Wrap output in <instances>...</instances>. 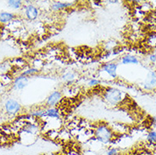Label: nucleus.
I'll return each instance as SVG.
<instances>
[{"instance_id": "obj_1", "label": "nucleus", "mask_w": 156, "mask_h": 155, "mask_svg": "<svg viewBox=\"0 0 156 155\" xmlns=\"http://www.w3.org/2000/svg\"><path fill=\"white\" fill-rule=\"evenodd\" d=\"M94 136L99 143L108 145L113 140L114 132L108 125L98 124L94 129Z\"/></svg>"}, {"instance_id": "obj_2", "label": "nucleus", "mask_w": 156, "mask_h": 155, "mask_svg": "<svg viewBox=\"0 0 156 155\" xmlns=\"http://www.w3.org/2000/svg\"><path fill=\"white\" fill-rule=\"evenodd\" d=\"M103 97L107 104L110 106H116L121 104L126 98V93L116 87H108L106 88Z\"/></svg>"}, {"instance_id": "obj_3", "label": "nucleus", "mask_w": 156, "mask_h": 155, "mask_svg": "<svg viewBox=\"0 0 156 155\" xmlns=\"http://www.w3.org/2000/svg\"><path fill=\"white\" fill-rule=\"evenodd\" d=\"M22 11H23L24 16L29 20H35L38 18L40 15V10L39 9L33 4H24L22 7Z\"/></svg>"}, {"instance_id": "obj_4", "label": "nucleus", "mask_w": 156, "mask_h": 155, "mask_svg": "<svg viewBox=\"0 0 156 155\" xmlns=\"http://www.w3.org/2000/svg\"><path fill=\"white\" fill-rule=\"evenodd\" d=\"M118 66H119V63L115 62V61L105 63L102 65L100 71L107 74L111 79H116L117 76H118V74H117Z\"/></svg>"}, {"instance_id": "obj_5", "label": "nucleus", "mask_w": 156, "mask_h": 155, "mask_svg": "<svg viewBox=\"0 0 156 155\" xmlns=\"http://www.w3.org/2000/svg\"><path fill=\"white\" fill-rule=\"evenodd\" d=\"M4 109L9 115H16L19 114L21 109V105L16 99L9 98L4 103Z\"/></svg>"}, {"instance_id": "obj_6", "label": "nucleus", "mask_w": 156, "mask_h": 155, "mask_svg": "<svg viewBox=\"0 0 156 155\" xmlns=\"http://www.w3.org/2000/svg\"><path fill=\"white\" fill-rule=\"evenodd\" d=\"M62 93L60 91L55 90L48 96L47 99H46V105L48 108H53L55 107L56 105L60 103V101L62 100Z\"/></svg>"}, {"instance_id": "obj_7", "label": "nucleus", "mask_w": 156, "mask_h": 155, "mask_svg": "<svg viewBox=\"0 0 156 155\" xmlns=\"http://www.w3.org/2000/svg\"><path fill=\"white\" fill-rule=\"evenodd\" d=\"M143 86L145 90H152L156 87V71L150 70L147 74V77L144 82L143 83Z\"/></svg>"}, {"instance_id": "obj_8", "label": "nucleus", "mask_w": 156, "mask_h": 155, "mask_svg": "<svg viewBox=\"0 0 156 155\" xmlns=\"http://www.w3.org/2000/svg\"><path fill=\"white\" fill-rule=\"evenodd\" d=\"M28 82H29V79L27 76H25L22 75L18 76L15 77L13 81V88L16 91H21L28 85Z\"/></svg>"}, {"instance_id": "obj_9", "label": "nucleus", "mask_w": 156, "mask_h": 155, "mask_svg": "<svg viewBox=\"0 0 156 155\" xmlns=\"http://www.w3.org/2000/svg\"><path fill=\"white\" fill-rule=\"evenodd\" d=\"M40 131L39 125L33 122H27V124L24 125V127L21 129V132L24 134H27V135H37L38 132Z\"/></svg>"}, {"instance_id": "obj_10", "label": "nucleus", "mask_w": 156, "mask_h": 155, "mask_svg": "<svg viewBox=\"0 0 156 155\" xmlns=\"http://www.w3.org/2000/svg\"><path fill=\"white\" fill-rule=\"evenodd\" d=\"M74 3L73 2H61V1H56L51 4V10L54 12H58L66 9L73 6Z\"/></svg>"}, {"instance_id": "obj_11", "label": "nucleus", "mask_w": 156, "mask_h": 155, "mask_svg": "<svg viewBox=\"0 0 156 155\" xmlns=\"http://www.w3.org/2000/svg\"><path fill=\"white\" fill-rule=\"evenodd\" d=\"M44 118H49L52 120H58L60 118V113L57 108H47L44 112Z\"/></svg>"}, {"instance_id": "obj_12", "label": "nucleus", "mask_w": 156, "mask_h": 155, "mask_svg": "<svg viewBox=\"0 0 156 155\" xmlns=\"http://www.w3.org/2000/svg\"><path fill=\"white\" fill-rule=\"evenodd\" d=\"M121 63L122 65H138L139 59L135 55H126L121 57Z\"/></svg>"}, {"instance_id": "obj_13", "label": "nucleus", "mask_w": 156, "mask_h": 155, "mask_svg": "<svg viewBox=\"0 0 156 155\" xmlns=\"http://www.w3.org/2000/svg\"><path fill=\"white\" fill-rule=\"evenodd\" d=\"M16 19V15L10 12L3 11L0 13V23L8 24Z\"/></svg>"}, {"instance_id": "obj_14", "label": "nucleus", "mask_w": 156, "mask_h": 155, "mask_svg": "<svg viewBox=\"0 0 156 155\" xmlns=\"http://www.w3.org/2000/svg\"><path fill=\"white\" fill-rule=\"evenodd\" d=\"M76 78H77V76L74 71H67L61 76V80L63 82L69 83V84L74 82L76 80Z\"/></svg>"}, {"instance_id": "obj_15", "label": "nucleus", "mask_w": 156, "mask_h": 155, "mask_svg": "<svg viewBox=\"0 0 156 155\" xmlns=\"http://www.w3.org/2000/svg\"><path fill=\"white\" fill-rule=\"evenodd\" d=\"M11 63L10 60H5L4 62L0 63V75H5L9 74V71H11Z\"/></svg>"}, {"instance_id": "obj_16", "label": "nucleus", "mask_w": 156, "mask_h": 155, "mask_svg": "<svg viewBox=\"0 0 156 155\" xmlns=\"http://www.w3.org/2000/svg\"><path fill=\"white\" fill-rule=\"evenodd\" d=\"M10 63H11V65L16 67V68H18V69H20V68H23L24 66L26 65V60L24 59L23 58H20V57H16V58H12L10 60Z\"/></svg>"}, {"instance_id": "obj_17", "label": "nucleus", "mask_w": 156, "mask_h": 155, "mask_svg": "<svg viewBox=\"0 0 156 155\" xmlns=\"http://www.w3.org/2000/svg\"><path fill=\"white\" fill-rule=\"evenodd\" d=\"M9 7L13 9H22L24 5V3L20 0H9L7 2Z\"/></svg>"}, {"instance_id": "obj_18", "label": "nucleus", "mask_w": 156, "mask_h": 155, "mask_svg": "<svg viewBox=\"0 0 156 155\" xmlns=\"http://www.w3.org/2000/svg\"><path fill=\"white\" fill-rule=\"evenodd\" d=\"M40 72V70L39 68H37V67H31V68H28L27 70H24L22 72H21V75L22 76H33L35 74H37Z\"/></svg>"}, {"instance_id": "obj_19", "label": "nucleus", "mask_w": 156, "mask_h": 155, "mask_svg": "<svg viewBox=\"0 0 156 155\" xmlns=\"http://www.w3.org/2000/svg\"><path fill=\"white\" fill-rule=\"evenodd\" d=\"M147 141L151 144H156V132L155 131H150L147 134Z\"/></svg>"}, {"instance_id": "obj_20", "label": "nucleus", "mask_w": 156, "mask_h": 155, "mask_svg": "<svg viewBox=\"0 0 156 155\" xmlns=\"http://www.w3.org/2000/svg\"><path fill=\"white\" fill-rule=\"evenodd\" d=\"M120 154V150L119 148L114 147H110L109 148H107L105 153H104V155H119Z\"/></svg>"}, {"instance_id": "obj_21", "label": "nucleus", "mask_w": 156, "mask_h": 155, "mask_svg": "<svg viewBox=\"0 0 156 155\" xmlns=\"http://www.w3.org/2000/svg\"><path fill=\"white\" fill-rule=\"evenodd\" d=\"M12 81H14L11 78V76H9V74H5V75H0V82L3 83L4 85H7L9 83H10Z\"/></svg>"}, {"instance_id": "obj_22", "label": "nucleus", "mask_w": 156, "mask_h": 155, "mask_svg": "<svg viewBox=\"0 0 156 155\" xmlns=\"http://www.w3.org/2000/svg\"><path fill=\"white\" fill-rule=\"evenodd\" d=\"M101 83V81L99 80V79H96V78H91L88 80V82H87V86H89V87H94V86H98L99 84Z\"/></svg>"}, {"instance_id": "obj_23", "label": "nucleus", "mask_w": 156, "mask_h": 155, "mask_svg": "<svg viewBox=\"0 0 156 155\" xmlns=\"http://www.w3.org/2000/svg\"><path fill=\"white\" fill-rule=\"evenodd\" d=\"M148 43L149 45H152V46H155L156 45V35L155 34H152L148 37Z\"/></svg>"}, {"instance_id": "obj_24", "label": "nucleus", "mask_w": 156, "mask_h": 155, "mask_svg": "<svg viewBox=\"0 0 156 155\" xmlns=\"http://www.w3.org/2000/svg\"><path fill=\"white\" fill-rule=\"evenodd\" d=\"M148 59L149 61L153 64H156V55L155 54H151L148 56Z\"/></svg>"}, {"instance_id": "obj_25", "label": "nucleus", "mask_w": 156, "mask_h": 155, "mask_svg": "<svg viewBox=\"0 0 156 155\" xmlns=\"http://www.w3.org/2000/svg\"><path fill=\"white\" fill-rule=\"evenodd\" d=\"M155 104H156V97H155Z\"/></svg>"}, {"instance_id": "obj_26", "label": "nucleus", "mask_w": 156, "mask_h": 155, "mask_svg": "<svg viewBox=\"0 0 156 155\" xmlns=\"http://www.w3.org/2000/svg\"><path fill=\"white\" fill-rule=\"evenodd\" d=\"M154 131H155V132H156V129H155V130H154Z\"/></svg>"}]
</instances>
